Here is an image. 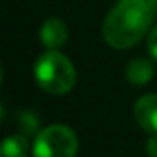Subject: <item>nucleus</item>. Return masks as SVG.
<instances>
[{
    "mask_svg": "<svg viewBox=\"0 0 157 157\" xmlns=\"http://www.w3.org/2000/svg\"><path fill=\"white\" fill-rule=\"evenodd\" d=\"M157 17V0H118L102 24L104 41L115 50L135 46Z\"/></svg>",
    "mask_w": 157,
    "mask_h": 157,
    "instance_id": "nucleus-1",
    "label": "nucleus"
},
{
    "mask_svg": "<svg viewBox=\"0 0 157 157\" xmlns=\"http://www.w3.org/2000/svg\"><path fill=\"white\" fill-rule=\"evenodd\" d=\"M33 74L37 85L50 94H67L76 85V68L59 50H46L41 54Z\"/></svg>",
    "mask_w": 157,
    "mask_h": 157,
    "instance_id": "nucleus-2",
    "label": "nucleus"
},
{
    "mask_svg": "<svg viewBox=\"0 0 157 157\" xmlns=\"http://www.w3.org/2000/svg\"><path fill=\"white\" fill-rule=\"evenodd\" d=\"M146 151H148L151 157H157V135H150V137H148Z\"/></svg>",
    "mask_w": 157,
    "mask_h": 157,
    "instance_id": "nucleus-9",
    "label": "nucleus"
},
{
    "mask_svg": "<svg viewBox=\"0 0 157 157\" xmlns=\"http://www.w3.org/2000/svg\"><path fill=\"white\" fill-rule=\"evenodd\" d=\"M39 39H41L44 48L59 50L67 43V39H68V28H67V24L61 19L50 17V19H46L43 22L41 32H39Z\"/></svg>",
    "mask_w": 157,
    "mask_h": 157,
    "instance_id": "nucleus-5",
    "label": "nucleus"
},
{
    "mask_svg": "<svg viewBox=\"0 0 157 157\" xmlns=\"http://www.w3.org/2000/svg\"><path fill=\"white\" fill-rule=\"evenodd\" d=\"M137 124L150 135H157V94H144L133 107Z\"/></svg>",
    "mask_w": 157,
    "mask_h": 157,
    "instance_id": "nucleus-4",
    "label": "nucleus"
},
{
    "mask_svg": "<svg viewBox=\"0 0 157 157\" xmlns=\"http://www.w3.org/2000/svg\"><path fill=\"white\" fill-rule=\"evenodd\" d=\"M153 65L150 59H144V57H135L128 63L126 67V78L128 82L133 83V85H144L148 83L151 78H153Z\"/></svg>",
    "mask_w": 157,
    "mask_h": 157,
    "instance_id": "nucleus-6",
    "label": "nucleus"
},
{
    "mask_svg": "<svg viewBox=\"0 0 157 157\" xmlns=\"http://www.w3.org/2000/svg\"><path fill=\"white\" fill-rule=\"evenodd\" d=\"M0 157H28L26 135H10L8 139H4Z\"/></svg>",
    "mask_w": 157,
    "mask_h": 157,
    "instance_id": "nucleus-7",
    "label": "nucleus"
},
{
    "mask_svg": "<svg viewBox=\"0 0 157 157\" xmlns=\"http://www.w3.org/2000/svg\"><path fill=\"white\" fill-rule=\"evenodd\" d=\"M148 52H150L151 59L157 61V26L151 28L148 33Z\"/></svg>",
    "mask_w": 157,
    "mask_h": 157,
    "instance_id": "nucleus-8",
    "label": "nucleus"
},
{
    "mask_svg": "<svg viewBox=\"0 0 157 157\" xmlns=\"http://www.w3.org/2000/svg\"><path fill=\"white\" fill-rule=\"evenodd\" d=\"M78 137L65 124H52L41 129L33 140V157H76Z\"/></svg>",
    "mask_w": 157,
    "mask_h": 157,
    "instance_id": "nucleus-3",
    "label": "nucleus"
}]
</instances>
